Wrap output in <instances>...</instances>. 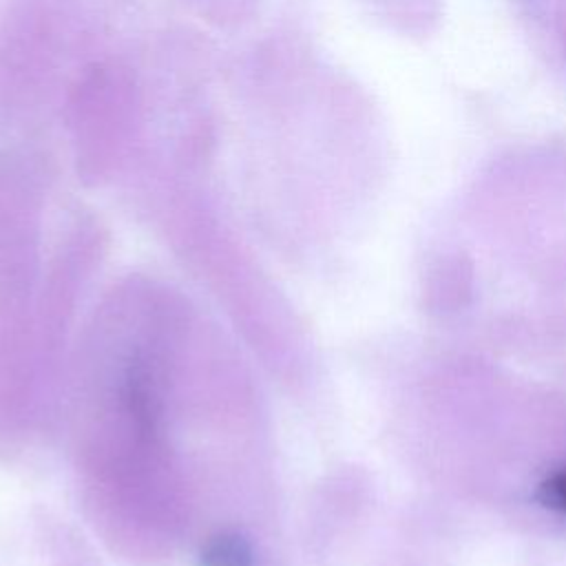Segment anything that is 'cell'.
I'll list each match as a JSON object with an SVG mask.
<instances>
[{
  "instance_id": "2",
  "label": "cell",
  "mask_w": 566,
  "mask_h": 566,
  "mask_svg": "<svg viewBox=\"0 0 566 566\" xmlns=\"http://www.w3.org/2000/svg\"><path fill=\"white\" fill-rule=\"evenodd\" d=\"M537 497L544 506L566 515V469H559L548 478H544V482L539 484Z\"/></svg>"
},
{
  "instance_id": "1",
  "label": "cell",
  "mask_w": 566,
  "mask_h": 566,
  "mask_svg": "<svg viewBox=\"0 0 566 566\" xmlns=\"http://www.w3.org/2000/svg\"><path fill=\"white\" fill-rule=\"evenodd\" d=\"M252 564H254V555H252L250 542L232 531L212 535L199 553V566H252Z\"/></svg>"
}]
</instances>
